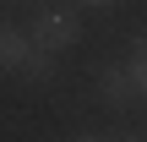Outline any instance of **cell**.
<instances>
[{"label":"cell","mask_w":147,"mask_h":142,"mask_svg":"<svg viewBox=\"0 0 147 142\" xmlns=\"http://www.w3.org/2000/svg\"><path fill=\"white\" fill-rule=\"evenodd\" d=\"M55 49H38V44H27V55H22V66H16V77H27L33 88H44L49 77H55Z\"/></svg>","instance_id":"cell-3"},{"label":"cell","mask_w":147,"mask_h":142,"mask_svg":"<svg viewBox=\"0 0 147 142\" xmlns=\"http://www.w3.org/2000/svg\"><path fill=\"white\" fill-rule=\"evenodd\" d=\"M76 38H82V16H76V11H65V5H44V11L33 16V27H27V44L55 49V55H65Z\"/></svg>","instance_id":"cell-1"},{"label":"cell","mask_w":147,"mask_h":142,"mask_svg":"<svg viewBox=\"0 0 147 142\" xmlns=\"http://www.w3.org/2000/svg\"><path fill=\"white\" fill-rule=\"evenodd\" d=\"M98 99H104L109 109H125V104H136L142 93H136V82H131V71H125V66H109V71L98 77Z\"/></svg>","instance_id":"cell-2"},{"label":"cell","mask_w":147,"mask_h":142,"mask_svg":"<svg viewBox=\"0 0 147 142\" xmlns=\"http://www.w3.org/2000/svg\"><path fill=\"white\" fill-rule=\"evenodd\" d=\"M136 49H147V27H142V38H136Z\"/></svg>","instance_id":"cell-7"},{"label":"cell","mask_w":147,"mask_h":142,"mask_svg":"<svg viewBox=\"0 0 147 142\" xmlns=\"http://www.w3.org/2000/svg\"><path fill=\"white\" fill-rule=\"evenodd\" d=\"M125 71H131V82H136V93L147 99V49H136V55H131V66H125Z\"/></svg>","instance_id":"cell-5"},{"label":"cell","mask_w":147,"mask_h":142,"mask_svg":"<svg viewBox=\"0 0 147 142\" xmlns=\"http://www.w3.org/2000/svg\"><path fill=\"white\" fill-rule=\"evenodd\" d=\"M87 5H120V0H87Z\"/></svg>","instance_id":"cell-6"},{"label":"cell","mask_w":147,"mask_h":142,"mask_svg":"<svg viewBox=\"0 0 147 142\" xmlns=\"http://www.w3.org/2000/svg\"><path fill=\"white\" fill-rule=\"evenodd\" d=\"M22 55H27V33H16V27H5V22H0V77H5V71H16V66H22Z\"/></svg>","instance_id":"cell-4"}]
</instances>
